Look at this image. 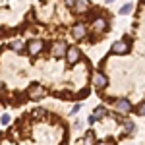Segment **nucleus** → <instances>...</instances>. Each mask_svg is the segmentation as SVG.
<instances>
[{
  "label": "nucleus",
  "instance_id": "f257e3e1",
  "mask_svg": "<svg viewBox=\"0 0 145 145\" xmlns=\"http://www.w3.org/2000/svg\"><path fill=\"white\" fill-rule=\"evenodd\" d=\"M52 56L54 58H62V56H66L68 52V45H66V41H56L54 45H52Z\"/></svg>",
  "mask_w": 145,
  "mask_h": 145
},
{
  "label": "nucleus",
  "instance_id": "f03ea898",
  "mask_svg": "<svg viewBox=\"0 0 145 145\" xmlns=\"http://www.w3.org/2000/svg\"><path fill=\"white\" fill-rule=\"evenodd\" d=\"M110 52L112 54H126V52H130V45L126 43V41H116L114 45L110 46Z\"/></svg>",
  "mask_w": 145,
  "mask_h": 145
},
{
  "label": "nucleus",
  "instance_id": "7ed1b4c3",
  "mask_svg": "<svg viewBox=\"0 0 145 145\" xmlns=\"http://www.w3.org/2000/svg\"><path fill=\"white\" fill-rule=\"evenodd\" d=\"M43 48H45V43H43L41 39H33V41H29V43H27V50H29L33 56H37Z\"/></svg>",
  "mask_w": 145,
  "mask_h": 145
},
{
  "label": "nucleus",
  "instance_id": "20e7f679",
  "mask_svg": "<svg viewBox=\"0 0 145 145\" xmlns=\"http://www.w3.org/2000/svg\"><path fill=\"white\" fill-rule=\"evenodd\" d=\"M93 29H95L97 33H106V31H108V22H106L105 18H95V20H93Z\"/></svg>",
  "mask_w": 145,
  "mask_h": 145
},
{
  "label": "nucleus",
  "instance_id": "39448f33",
  "mask_svg": "<svg viewBox=\"0 0 145 145\" xmlns=\"http://www.w3.org/2000/svg\"><path fill=\"white\" fill-rule=\"evenodd\" d=\"M85 35H87V27H85L83 23H78V25L72 27V37H74L76 41H81Z\"/></svg>",
  "mask_w": 145,
  "mask_h": 145
},
{
  "label": "nucleus",
  "instance_id": "423d86ee",
  "mask_svg": "<svg viewBox=\"0 0 145 145\" xmlns=\"http://www.w3.org/2000/svg\"><path fill=\"white\" fill-rule=\"evenodd\" d=\"M106 83H108L106 76L101 74V72H95V76H93V85H95L97 89H103V87H106Z\"/></svg>",
  "mask_w": 145,
  "mask_h": 145
},
{
  "label": "nucleus",
  "instance_id": "0eeeda50",
  "mask_svg": "<svg viewBox=\"0 0 145 145\" xmlns=\"http://www.w3.org/2000/svg\"><path fill=\"white\" fill-rule=\"evenodd\" d=\"M79 50H78V46H68V52H66V60H68V64H76L79 60Z\"/></svg>",
  "mask_w": 145,
  "mask_h": 145
},
{
  "label": "nucleus",
  "instance_id": "6e6552de",
  "mask_svg": "<svg viewBox=\"0 0 145 145\" xmlns=\"http://www.w3.org/2000/svg\"><path fill=\"white\" fill-rule=\"evenodd\" d=\"M105 116H106V108H105V106H97V108L93 110V114L89 116V120H87V122H89V124H95L97 120L105 118Z\"/></svg>",
  "mask_w": 145,
  "mask_h": 145
},
{
  "label": "nucleus",
  "instance_id": "1a4fd4ad",
  "mask_svg": "<svg viewBox=\"0 0 145 145\" xmlns=\"http://www.w3.org/2000/svg\"><path fill=\"white\" fill-rule=\"evenodd\" d=\"M114 105H116V108H118L120 112H132V108H134L132 103H130L128 99H116Z\"/></svg>",
  "mask_w": 145,
  "mask_h": 145
},
{
  "label": "nucleus",
  "instance_id": "9d476101",
  "mask_svg": "<svg viewBox=\"0 0 145 145\" xmlns=\"http://www.w3.org/2000/svg\"><path fill=\"white\" fill-rule=\"evenodd\" d=\"M10 48L12 50H16L18 54H23L25 50H27V45H25V41H10Z\"/></svg>",
  "mask_w": 145,
  "mask_h": 145
},
{
  "label": "nucleus",
  "instance_id": "9b49d317",
  "mask_svg": "<svg viewBox=\"0 0 145 145\" xmlns=\"http://www.w3.org/2000/svg\"><path fill=\"white\" fill-rule=\"evenodd\" d=\"M45 93H46V91L45 89H43V87H41V85H35V89L33 91H31V99H41V97H45Z\"/></svg>",
  "mask_w": 145,
  "mask_h": 145
},
{
  "label": "nucleus",
  "instance_id": "f8f14e48",
  "mask_svg": "<svg viewBox=\"0 0 145 145\" xmlns=\"http://www.w3.org/2000/svg\"><path fill=\"white\" fill-rule=\"evenodd\" d=\"M132 10H134V4H132V2H126L122 8L118 10V14H120V16H128V14H130Z\"/></svg>",
  "mask_w": 145,
  "mask_h": 145
},
{
  "label": "nucleus",
  "instance_id": "ddd939ff",
  "mask_svg": "<svg viewBox=\"0 0 145 145\" xmlns=\"http://www.w3.org/2000/svg\"><path fill=\"white\" fill-rule=\"evenodd\" d=\"M76 8L79 12H87L89 10V2L87 0H76Z\"/></svg>",
  "mask_w": 145,
  "mask_h": 145
},
{
  "label": "nucleus",
  "instance_id": "4468645a",
  "mask_svg": "<svg viewBox=\"0 0 145 145\" xmlns=\"http://www.w3.org/2000/svg\"><path fill=\"white\" fill-rule=\"evenodd\" d=\"M124 130L128 132V135H132V134L135 132V124L130 122V120H126V122H124Z\"/></svg>",
  "mask_w": 145,
  "mask_h": 145
},
{
  "label": "nucleus",
  "instance_id": "2eb2a0df",
  "mask_svg": "<svg viewBox=\"0 0 145 145\" xmlns=\"http://www.w3.org/2000/svg\"><path fill=\"white\" fill-rule=\"evenodd\" d=\"M45 114H46L45 108H35V110L31 112V116H45Z\"/></svg>",
  "mask_w": 145,
  "mask_h": 145
},
{
  "label": "nucleus",
  "instance_id": "dca6fc26",
  "mask_svg": "<svg viewBox=\"0 0 145 145\" xmlns=\"http://www.w3.org/2000/svg\"><path fill=\"white\" fill-rule=\"evenodd\" d=\"M135 112H137L139 116H145V103H141V105H139V106L135 108Z\"/></svg>",
  "mask_w": 145,
  "mask_h": 145
},
{
  "label": "nucleus",
  "instance_id": "f3484780",
  "mask_svg": "<svg viewBox=\"0 0 145 145\" xmlns=\"http://www.w3.org/2000/svg\"><path fill=\"white\" fill-rule=\"evenodd\" d=\"M0 122H2L4 126H6V124L10 122V114H2V118H0Z\"/></svg>",
  "mask_w": 145,
  "mask_h": 145
},
{
  "label": "nucleus",
  "instance_id": "a211bd4d",
  "mask_svg": "<svg viewBox=\"0 0 145 145\" xmlns=\"http://www.w3.org/2000/svg\"><path fill=\"white\" fill-rule=\"evenodd\" d=\"M79 108H81V105H79V103H76V105H74V108H72V114L79 112Z\"/></svg>",
  "mask_w": 145,
  "mask_h": 145
},
{
  "label": "nucleus",
  "instance_id": "6ab92c4d",
  "mask_svg": "<svg viewBox=\"0 0 145 145\" xmlns=\"http://www.w3.org/2000/svg\"><path fill=\"white\" fill-rule=\"evenodd\" d=\"M66 4H68V6H72V4H76V0H66Z\"/></svg>",
  "mask_w": 145,
  "mask_h": 145
},
{
  "label": "nucleus",
  "instance_id": "aec40b11",
  "mask_svg": "<svg viewBox=\"0 0 145 145\" xmlns=\"http://www.w3.org/2000/svg\"><path fill=\"white\" fill-rule=\"evenodd\" d=\"M106 2H108V4H112V2H114V0H106Z\"/></svg>",
  "mask_w": 145,
  "mask_h": 145
}]
</instances>
